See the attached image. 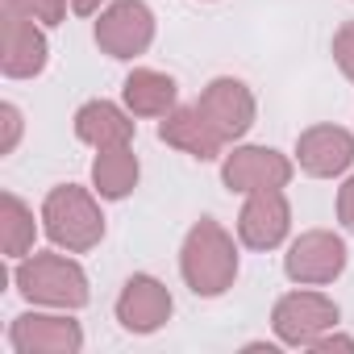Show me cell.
<instances>
[{"label": "cell", "mask_w": 354, "mask_h": 354, "mask_svg": "<svg viewBox=\"0 0 354 354\" xmlns=\"http://www.w3.org/2000/svg\"><path fill=\"white\" fill-rule=\"evenodd\" d=\"M180 275L184 283L192 288V296L201 300H217L234 288L238 279V246H234V234L213 221V217H201L184 246H180Z\"/></svg>", "instance_id": "1"}, {"label": "cell", "mask_w": 354, "mask_h": 354, "mask_svg": "<svg viewBox=\"0 0 354 354\" xmlns=\"http://www.w3.org/2000/svg\"><path fill=\"white\" fill-rule=\"evenodd\" d=\"M346 259L350 250L333 230H304L283 254V275L304 288H325L346 271Z\"/></svg>", "instance_id": "6"}, {"label": "cell", "mask_w": 354, "mask_h": 354, "mask_svg": "<svg viewBox=\"0 0 354 354\" xmlns=\"http://www.w3.org/2000/svg\"><path fill=\"white\" fill-rule=\"evenodd\" d=\"M9 346L17 354H80L84 329L63 308L59 313H21L9 325Z\"/></svg>", "instance_id": "8"}, {"label": "cell", "mask_w": 354, "mask_h": 354, "mask_svg": "<svg viewBox=\"0 0 354 354\" xmlns=\"http://www.w3.org/2000/svg\"><path fill=\"white\" fill-rule=\"evenodd\" d=\"M121 100L133 117H167L175 104H180V84H175L167 71L154 67H133L121 84Z\"/></svg>", "instance_id": "16"}, {"label": "cell", "mask_w": 354, "mask_h": 354, "mask_svg": "<svg viewBox=\"0 0 354 354\" xmlns=\"http://www.w3.org/2000/svg\"><path fill=\"white\" fill-rule=\"evenodd\" d=\"M171 313H175V300H171V292H167L162 279H154V275H129L125 279V288L117 296V321H121V329H129V333H154V329H162L171 321Z\"/></svg>", "instance_id": "12"}, {"label": "cell", "mask_w": 354, "mask_h": 354, "mask_svg": "<svg viewBox=\"0 0 354 354\" xmlns=\"http://www.w3.org/2000/svg\"><path fill=\"white\" fill-rule=\"evenodd\" d=\"M13 283L34 308L80 313L88 304V296H92L84 267L75 259H67V254H26V259H17Z\"/></svg>", "instance_id": "2"}, {"label": "cell", "mask_w": 354, "mask_h": 354, "mask_svg": "<svg viewBox=\"0 0 354 354\" xmlns=\"http://www.w3.org/2000/svg\"><path fill=\"white\" fill-rule=\"evenodd\" d=\"M296 175V162L279 154L275 146H234L221 158V184L230 192H267V188H288Z\"/></svg>", "instance_id": "7"}, {"label": "cell", "mask_w": 354, "mask_h": 354, "mask_svg": "<svg viewBox=\"0 0 354 354\" xmlns=\"http://www.w3.org/2000/svg\"><path fill=\"white\" fill-rule=\"evenodd\" d=\"M50 42L38 21L21 13H5V50H0V71L9 80H34L46 71Z\"/></svg>", "instance_id": "14"}, {"label": "cell", "mask_w": 354, "mask_h": 354, "mask_svg": "<svg viewBox=\"0 0 354 354\" xmlns=\"http://www.w3.org/2000/svg\"><path fill=\"white\" fill-rule=\"evenodd\" d=\"M337 321H342V308L325 296V292H313V288H296V292H288V296H279L275 300V308H271V329H275V337L283 342V346H313L321 333H329V329H337Z\"/></svg>", "instance_id": "4"}, {"label": "cell", "mask_w": 354, "mask_h": 354, "mask_svg": "<svg viewBox=\"0 0 354 354\" xmlns=\"http://www.w3.org/2000/svg\"><path fill=\"white\" fill-rule=\"evenodd\" d=\"M308 350H317V354H329V350H346V354H354V337H346V333H321Z\"/></svg>", "instance_id": "23"}, {"label": "cell", "mask_w": 354, "mask_h": 354, "mask_svg": "<svg viewBox=\"0 0 354 354\" xmlns=\"http://www.w3.org/2000/svg\"><path fill=\"white\" fill-rule=\"evenodd\" d=\"M133 113L113 104V100H88L75 109V138L104 150V146H125L133 142Z\"/></svg>", "instance_id": "15"}, {"label": "cell", "mask_w": 354, "mask_h": 354, "mask_svg": "<svg viewBox=\"0 0 354 354\" xmlns=\"http://www.w3.org/2000/svg\"><path fill=\"white\" fill-rule=\"evenodd\" d=\"M75 17H96L100 13V0H67Z\"/></svg>", "instance_id": "24"}, {"label": "cell", "mask_w": 354, "mask_h": 354, "mask_svg": "<svg viewBox=\"0 0 354 354\" xmlns=\"http://www.w3.org/2000/svg\"><path fill=\"white\" fill-rule=\"evenodd\" d=\"M38 242V221H34V209L17 196V192H5L0 196V246H5V259H26Z\"/></svg>", "instance_id": "18"}, {"label": "cell", "mask_w": 354, "mask_h": 354, "mask_svg": "<svg viewBox=\"0 0 354 354\" xmlns=\"http://www.w3.org/2000/svg\"><path fill=\"white\" fill-rule=\"evenodd\" d=\"M138 175H142V167H138L133 142H125V146H104V150H96V158H92V188H96L100 201H125V196L138 188Z\"/></svg>", "instance_id": "17"}, {"label": "cell", "mask_w": 354, "mask_h": 354, "mask_svg": "<svg viewBox=\"0 0 354 354\" xmlns=\"http://www.w3.org/2000/svg\"><path fill=\"white\" fill-rule=\"evenodd\" d=\"M296 167L313 180H333L354 167V133L342 125H308L296 138Z\"/></svg>", "instance_id": "11"}, {"label": "cell", "mask_w": 354, "mask_h": 354, "mask_svg": "<svg viewBox=\"0 0 354 354\" xmlns=\"http://www.w3.org/2000/svg\"><path fill=\"white\" fill-rule=\"evenodd\" d=\"M333 63H337L342 75L354 84V21H346V26L333 34Z\"/></svg>", "instance_id": "20"}, {"label": "cell", "mask_w": 354, "mask_h": 354, "mask_svg": "<svg viewBox=\"0 0 354 354\" xmlns=\"http://www.w3.org/2000/svg\"><path fill=\"white\" fill-rule=\"evenodd\" d=\"M154 42V9L146 0H113L96 13V46L109 59H138Z\"/></svg>", "instance_id": "5"}, {"label": "cell", "mask_w": 354, "mask_h": 354, "mask_svg": "<svg viewBox=\"0 0 354 354\" xmlns=\"http://www.w3.org/2000/svg\"><path fill=\"white\" fill-rule=\"evenodd\" d=\"M42 230L67 254H88L104 238V213L96 196L80 184H59L42 201Z\"/></svg>", "instance_id": "3"}, {"label": "cell", "mask_w": 354, "mask_h": 354, "mask_svg": "<svg viewBox=\"0 0 354 354\" xmlns=\"http://www.w3.org/2000/svg\"><path fill=\"white\" fill-rule=\"evenodd\" d=\"M288 234H292V205L283 188L250 192L238 213V242L246 250H275L288 242Z\"/></svg>", "instance_id": "9"}, {"label": "cell", "mask_w": 354, "mask_h": 354, "mask_svg": "<svg viewBox=\"0 0 354 354\" xmlns=\"http://www.w3.org/2000/svg\"><path fill=\"white\" fill-rule=\"evenodd\" d=\"M67 0H5V13H21L38 26H59L67 17Z\"/></svg>", "instance_id": "19"}, {"label": "cell", "mask_w": 354, "mask_h": 354, "mask_svg": "<svg viewBox=\"0 0 354 354\" xmlns=\"http://www.w3.org/2000/svg\"><path fill=\"white\" fill-rule=\"evenodd\" d=\"M158 142H167L171 150H184V154H192L201 162L225 158V146H230L196 104H175L158 125Z\"/></svg>", "instance_id": "13"}, {"label": "cell", "mask_w": 354, "mask_h": 354, "mask_svg": "<svg viewBox=\"0 0 354 354\" xmlns=\"http://www.w3.org/2000/svg\"><path fill=\"white\" fill-rule=\"evenodd\" d=\"M337 221H342V230L354 234V175L337 188Z\"/></svg>", "instance_id": "22"}, {"label": "cell", "mask_w": 354, "mask_h": 354, "mask_svg": "<svg viewBox=\"0 0 354 354\" xmlns=\"http://www.w3.org/2000/svg\"><path fill=\"white\" fill-rule=\"evenodd\" d=\"M196 109L213 121V129H217L225 142L246 138V133H250V125H254V117H259L254 92H250L242 80H234V75H217V80L201 92Z\"/></svg>", "instance_id": "10"}, {"label": "cell", "mask_w": 354, "mask_h": 354, "mask_svg": "<svg viewBox=\"0 0 354 354\" xmlns=\"http://www.w3.org/2000/svg\"><path fill=\"white\" fill-rule=\"evenodd\" d=\"M0 121H5V142H0V154H13L17 138H21V109L17 104H0Z\"/></svg>", "instance_id": "21"}]
</instances>
